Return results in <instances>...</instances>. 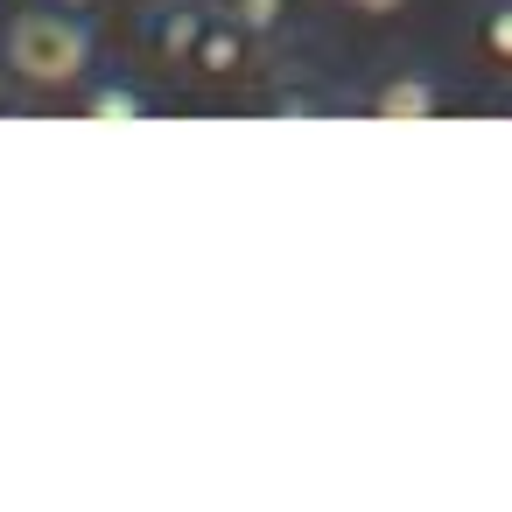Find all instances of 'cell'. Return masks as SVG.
<instances>
[{
  "label": "cell",
  "mask_w": 512,
  "mask_h": 512,
  "mask_svg": "<svg viewBox=\"0 0 512 512\" xmlns=\"http://www.w3.org/2000/svg\"><path fill=\"white\" fill-rule=\"evenodd\" d=\"M0 57H8L15 85L29 99H57L71 106L92 78H99V22L92 15H64L43 0H22L0 29Z\"/></svg>",
  "instance_id": "1"
},
{
  "label": "cell",
  "mask_w": 512,
  "mask_h": 512,
  "mask_svg": "<svg viewBox=\"0 0 512 512\" xmlns=\"http://www.w3.org/2000/svg\"><path fill=\"white\" fill-rule=\"evenodd\" d=\"M204 22H211V0H148L134 15V43L155 71H190Z\"/></svg>",
  "instance_id": "2"
},
{
  "label": "cell",
  "mask_w": 512,
  "mask_h": 512,
  "mask_svg": "<svg viewBox=\"0 0 512 512\" xmlns=\"http://www.w3.org/2000/svg\"><path fill=\"white\" fill-rule=\"evenodd\" d=\"M260 57H267V43H260L253 29H239L232 15H218V8H211V22H204L197 57H190V71H183V78H204V85H246V78L260 71Z\"/></svg>",
  "instance_id": "3"
},
{
  "label": "cell",
  "mask_w": 512,
  "mask_h": 512,
  "mask_svg": "<svg viewBox=\"0 0 512 512\" xmlns=\"http://www.w3.org/2000/svg\"><path fill=\"white\" fill-rule=\"evenodd\" d=\"M358 106H365L372 120H442L449 85H442V71H428V64H393Z\"/></svg>",
  "instance_id": "4"
},
{
  "label": "cell",
  "mask_w": 512,
  "mask_h": 512,
  "mask_svg": "<svg viewBox=\"0 0 512 512\" xmlns=\"http://www.w3.org/2000/svg\"><path fill=\"white\" fill-rule=\"evenodd\" d=\"M71 113L106 120V127H113V120H148V113H155V92H148V85H134L127 71H99V78L71 99Z\"/></svg>",
  "instance_id": "5"
},
{
  "label": "cell",
  "mask_w": 512,
  "mask_h": 512,
  "mask_svg": "<svg viewBox=\"0 0 512 512\" xmlns=\"http://www.w3.org/2000/svg\"><path fill=\"white\" fill-rule=\"evenodd\" d=\"M470 50H477V64L512 78V0H477L470 8Z\"/></svg>",
  "instance_id": "6"
},
{
  "label": "cell",
  "mask_w": 512,
  "mask_h": 512,
  "mask_svg": "<svg viewBox=\"0 0 512 512\" xmlns=\"http://www.w3.org/2000/svg\"><path fill=\"white\" fill-rule=\"evenodd\" d=\"M211 8H218V15H232L239 29H253V36L274 50V43H288V36H295L302 0H211Z\"/></svg>",
  "instance_id": "7"
},
{
  "label": "cell",
  "mask_w": 512,
  "mask_h": 512,
  "mask_svg": "<svg viewBox=\"0 0 512 512\" xmlns=\"http://www.w3.org/2000/svg\"><path fill=\"white\" fill-rule=\"evenodd\" d=\"M337 8H344L351 22H393V15L414 8V0H337Z\"/></svg>",
  "instance_id": "8"
},
{
  "label": "cell",
  "mask_w": 512,
  "mask_h": 512,
  "mask_svg": "<svg viewBox=\"0 0 512 512\" xmlns=\"http://www.w3.org/2000/svg\"><path fill=\"white\" fill-rule=\"evenodd\" d=\"M22 106V85H15V71H8V57H0V113H15Z\"/></svg>",
  "instance_id": "9"
},
{
  "label": "cell",
  "mask_w": 512,
  "mask_h": 512,
  "mask_svg": "<svg viewBox=\"0 0 512 512\" xmlns=\"http://www.w3.org/2000/svg\"><path fill=\"white\" fill-rule=\"evenodd\" d=\"M43 8H64V15H99L106 0H43Z\"/></svg>",
  "instance_id": "10"
},
{
  "label": "cell",
  "mask_w": 512,
  "mask_h": 512,
  "mask_svg": "<svg viewBox=\"0 0 512 512\" xmlns=\"http://www.w3.org/2000/svg\"><path fill=\"white\" fill-rule=\"evenodd\" d=\"M498 113H512V92H505V99H498Z\"/></svg>",
  "instance_id": "11"
}]
</instances>
